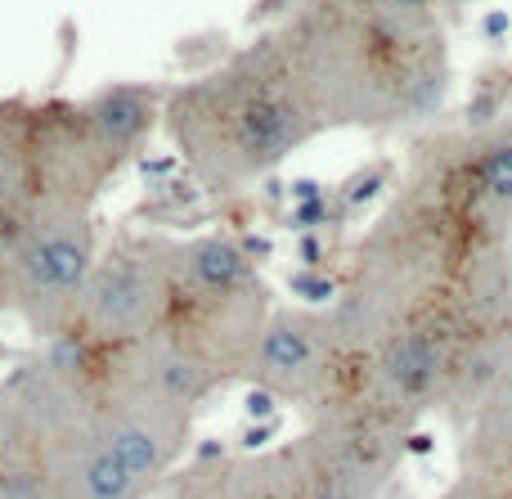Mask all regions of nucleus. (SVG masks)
<instances>
[{"mask_svg": "<svg viewBox=\"0 0 512 499\" xmlns=\"http://www.w3.org/2000/svg\"><path fill=\"white\" fill-rule=\"evenodd\" d=\"M274 302L256 257L230 234L176 239L171 257V315L162 324L171 342L194 351L230 383L243 378L248 356L270 320Z\"/></svg>", "mask_w": 512, "mask_h": 499, "instance_id": "obj_4", "label": "nucleus"}, {"mask_svg": "<svg viewBox=\"0 0 512 499\" xmlns=\"http://www.w3.org/2000/svg\"><path fill=\"white\" fill-rule=\"evenodd\" d=\"M77 108L95 131V140L108 149V158L126 167L131 158H140L149 135L162 126L167 86H158V81H113V86H99L86 99H77Z\"/></svg>", "mask_w": 512, "mask_h": 499, "instance_id": "obj_11", "label": "nucleus"}, {"mask_svg": "<svg viewBox=\"0 0 512 499\" xmlns=\"http://www.w3.org/2000/svg\"><path fill=\"white\" fill-rule=\"evenodd\" d=\"M459 473H481L512 486V369L459 423Z\"/></svg>", "mask_w": 512, "mask_h": 499, "instance_id": "obj_13", "label": "nucleus"}, {"mask_svg": "<svg viewBox=\"0 0 512 499\" xmlns=\"http://www.w3.org/2000/svg\"><path fill=\"white\" fill-rule=\"evenodd\" d=\"M36 99L0 95V266L36 212Z\"/></svg>", "mask_w": 512, "mask_h": 499, "instance_id": "obj_10", "label": "nucleus"}, {"mask_svg": "<svg viewBox=\"0 0 512 499\" xmlns=\"http://www.w3.org/2000/svg\"><path fill=\"white\" fill-rule=\"evenodd\" d=\"M346 360L351 356L337 347L324 311L274 306L248 356L243 383H252L256 392L274 396V401L297 405V410H306L315 419L342 396Z\"/></svg>", "mask_w": 512, "mask_h": 499, "instance_id": "obj_7", "label": "nucleus"}, {"mask_svg": "<svg viewBox=\"0 0 512 499\" xmlns=\"http://www.w3.org/2000/svg\"><path fill=\"white\" fill-rule=\"evenodd\" d=\"M279 41L324 131H396L427 122L450 95L441 14H396L364 0H301Z\"/></svg>", "mask_w": 512, "mask_h": 499, "instance_id": "obj_2", "label": "nucleus"}, {"mask_svg": "<svg viewBox=\"0 0 512 499\" xmlns=\"http://www.w3.org/2000/svg\"><path fill=\"white\" fill-rule=\"evenodd\" d=\"M441 499H512V486L495 482V477H481V473H459Z\"/></svg>", "mask_w": 512, "mask_h": 499, "instance_id": "obj_15", "label": "nucleus"}, {"mask_svg": "<svg viewBox=\"0 0 512 499\" xmlns=\"http://www.w3.org/2000/svg\"><path fill=\"white\" fill-rule=\"evenodd\" d=\"M378 9H396V14H436L441 5H463V0H364Z\"/></svg>", "mask_w": 512, "mask_h": 499, "instance_id": "obj_16", "label": "nucleus"}, {"mask_svg": "<svg viewBox=\"0 0 512 499\" xmlns=\"http://www.w3.org/2000/svg\"><path fill=\"white\" fill-rule=\"evenodd\" d=\"M117 162L86 126L77 99H36V207L95 212L99 194L117 176Z\"/></svg>", "mask_w": 512, "mask_h": 499, "instance_id": "obj_9", "label": "nucleus"}, {"mask_svg": "<svg viewBox=\"0 0 512 499\" xmlns=\"http://www.w3.org/2000/svg\"><path fill=\"white\" fill-rule=\"evenodd\" d=\"M508 248L512 207L481 180L472 131L423 140L396 198L364 230L351 284L324 311L337 347L364 356L405 324L450 311L472 270Z\"/></svg>", "mask_w": 512, "mask_h": 499, "instance_id": "obj_1", "label": "nucleus"}, {"mask_svg": "<svg viewBox=\"0 0 512 499\" xmlns=\"http://www.w3.org/2000/svg\"><path fill=\"white\" fill-rule=\"evenodd\" d=\"M162 131L207 194H243L324 126L270 27L212 72L167 90Z\"/></svg>", "mask_w": 512, "mask_h": 499, "instance_id": "obj_3", "label": "nucleus"}, {"mask_svg": "<svg viewBox=\"0 0 512 499\" xmlns=\"http://www.w3.org/2000/svg\"><path fill=\"white\" fill-rule=\"evenodd\" d=\"M95 437L113 450V459L144 491L158 495L185 459L189 437H194V414L135 392L99 387L95 374Z\"/></svg>", "mask_w": 512, "mask_h": 499, "instance_id": "obj_8", "label": "nucleus"}, {"mask_svg": "<svg viewBox=\"0 0 512 499\" xmlns=\"http://www.w3.org/2000/svg\"><path fill=\"white\" fill-rule=\"evenodd\" d=\"M171 257H176V239L162 234H122L99 248L72 338L104 356L162 333L171 315Z\"/></svg>", "mask_w": 512, "mask_h": 499, "instance_id": "obj_6", "label": "nucleus"}, {"mask_svg": "<svg viewBox=\"0 0 512 499\" xmlns=\"http://www.w3.org/2000/svg\"><path fill=\"white\" fill-rule=\"evenodd\" d=\"M0 311H5V266H0Z\"/></svg>", "mask_w": 512, "mask_h": 499, "instance_id": "obj_17", "label": "nucleus"}, {"mask_svg": "<svg viewBox=\"0 0 512 499\" xmlns=\"http://www.w3.org/2000/svg\"><path fill=\"white\" fill-rule=\"evenodd\" d=\"M45 499H153L95 437V419L50 450L41 464Z\"/></svg>", "mask_w": 512, "mask_h": 499, "instance_id": "obj_12", "label": "nucleus"}, {"mask_svg": "<svg viewBox=\"0 0 512 499\" xmlns=\"http://www.w3.org/2000/svg\"><path fill=\"white\" fill-rule=\"evenodd\" d=\"M382 185H387V162H373L369 171H355V176L342 185V194H337V212H342V216L360 212V207L369 203Z\"/></svg>", "mask_w": 512, "mask_h": 499, "instance_id": "obj_14", "label": "nucleus"}, {"mask_svg": "<svg viewBox=\"0 0 512 499\" xmlns=\"http://www.w3.org/2000/svg\"><path fill=\"white\" fill-rule=\"evenodd\" d=\"M99 261L95 212L36 207L23 239L5 257V311L41 342H59L77 329V306Z\"/></svg>", "mask_w": 512, "mask_h": 499, "instance_id": "obj_5", "label": "nucleus"}]
</instances>
